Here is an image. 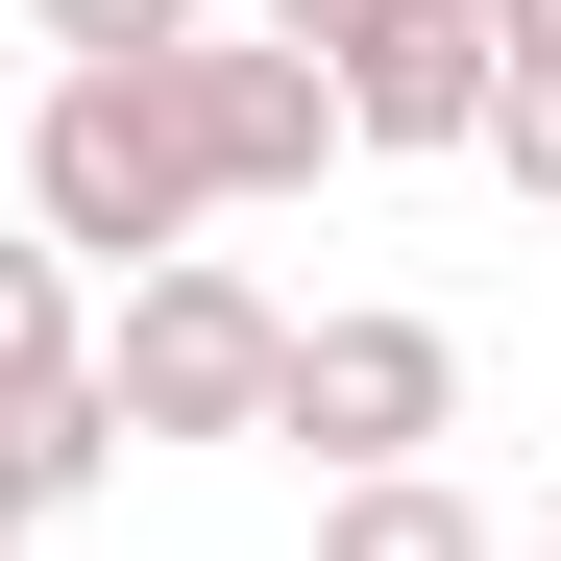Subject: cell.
Listing matches in <instances>:
<instances>
[{"mask_svg":"<svg viewBox=\"0 0 561 561\" xmlns=\"http://www.w3.org/2000/svg\"><path fill=\"white\" fill-rule=\"evenodd\" d=\"M73 366H99V318H73V268H49V244H0V415H49Z\"/></svg>","mask_w":561,"mask_h":561,"instance_id":"52a82bcc","label":"cell"},{"mask_svg":"<svg viewBox=\"0 0 561 561\" xmlns=\"http://www.w3.org/2000/svg\"><path fill=\"white\" fill-rule=\"evenodd\" d=\"M268 439H318L342 489H366V463L463 439V342H439V318H294V366H268Z\"/></svg>","mask_w":561,"mask_h":561,"instance_id":"3957f363","label":"cell"},{"mask_svg":"<svg viewBox=\"0 0 561 561\" xmlns=\"http://www.w3.org/2000/svg\"><path fill=\"white\" fill-rule=\"evenodd\" d=\"M318 561H489V513H463L439 463H366V489L318 513Z\"/></svg>","mask_w":561,"mask_h":561,"instance_id":"8992f818","label":"cell"},{"mask_svg":"<svg viewBox=\"0 0 561 561\" xmlns=\"http://www.w3.org/2000/svg\"><path fill=\"white\" fill-rule=\"evenodd\" d=\"M49 537V463H25V415H0V561H25Z\"/></svg>","mask_w":561,"mask_h":561,"instance_id":"8fae6325","label":"cell"},{"mask_svg":"<svg viewBox=\"0 0 561 561\" xmlns=\"http://www.w3.org/2000/svg\"><path fill=\"white\" fill-rule=\"evenodd\" d=\"M342 147H489V0H391L342 49Z\"/></svg>","mask_w":561,"mask_h":561,"instance_id":"5b68a950","label":"cell"},{"mask_svg":"<svg viewBox=\"0 0 561 561\" xmlns=\"http://www.w3.org/2000/svg\"><path fill=\"white\" fill-rule=\"evenodd\" d=\"M244 25H268V49H318V73H342L366 25H391V0H244Z\"/></svg>","mask_w":561,"mask_h":561,"instance_id":"30bf717a","label":"cell"},{"mask_svg":"<svg viewBox=\"0 0 561 561\" xmlns=\"http://www.w3.org/2000/svg\"><path fill=\"white\" fill-rule=\"evenodd\" d=\"M196 25H220V0H25L49 73H147V49H196Z\"/></svg>","mask_w":561,"mask_h":561,"instance_id":"ba28073f","label":"cell"},{"mask_svg":"<svg viewBox=\"0 0 561 561\" xmlns=\"http://www.w3.org/2000/svg\"><path fill=\"white\" fill-rule=\"evenodd\" d=\"M489 561H561V537H489Z\"/></svg>","mask_w":561,"mask_h":561,"instance_id":"4fadbf2b","label":"cell"},{"mask_svg":"<svg viewBox=\"0 0 561 561\" xmlns=\"http://www.w3.org/2000/svg\"><path fill=\"white\" fill-rule=\"evenodd\" d=\"M268 366H294V318H268L220 244H171V268H123L99 415H123V439H268Z\"/></svg>","mask_w":561,"mask_h":561,"instance_id":"7a4b0ae2","label":"cell"},{"mask_svg":"<svg viewBox=\"0 0 561 561\" xmlns=\"http://www.w3.org/2000/svg\"><path fill=\"white\" fill-rule=\"evenodd\" d=\"M196 220H220V196H196V147H171V49L25 99V244H49V268H171Z\"/></svg>","mask_w":561,"mask_h":561,"instance_id":"6da1fadb","label":"cell"},{"mask_svg":"<svg viewBox=\"0 0 561 561\" xmlns=\"http://www.w3.org/2000/svg\"><path fill=\"white\" fill-rule=\"evenodd\" d=\"M489 147H513V196H561V49H513V73H489Z\"/></svg>","mask_w":561,"mask_h":561,"instance_id":"9c48e42d","label":"cell"},{"mask_svg":"<svg viewBox=\"0 0 561 561\" xmlns=\"http://www.w3.org/2000/svg\"><path fill=\"white\" fill-rule=\"evenodd\" d=\"M171 147H196V196H318L342 73H318V49H268V25H196V49H171Z\"/></svg>","mask_w":561,"mask_h":561,"instance_id":"277c9868","label":"cell"},{"mask_svg":"<svg viewBox=\"0 0 561 561\" xmlns=\"http://www.w3.org/2000/svg\"><path fill=\"white\" fill-rule=\"evenodd\" d=\"M513 49H561V0H489V73H513Z\"/></svg>","mask_w":561,"mask_h":561,"instance_id":"7c38bea8","label":"cell"}]
</instances>
